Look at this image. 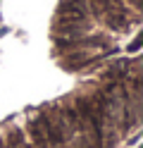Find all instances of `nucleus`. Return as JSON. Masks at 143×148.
Masks as SVG:
<instances>
[{
    "label": "nucleus",
    "instance_id": "2",
    "mask_svg": "<svg viewBox=\"0 0 143 148\" xmlns=\"http://www.w3.org/2000/svg\"><path fill=\"white\" fill-rule=\"evenodd\" d=\"M0 148H3V143H0Z\"/></svg>",
    "mask_w": 143,
    "mask_h": 148
},
{
    "label": "nucleus",
    "instance_id": "1",
    "mask_svg": "<svg viewBox=\"0 0 143 148\" xmlns=\"http://www.w3.org/2000/svg\"><path fill=\"white\" fill-rule=\"evenodd\" d=\"M7 141H10V146H12V148H24V146H26V143H24V134L19 132V129H12V132H10Z\"/></svg>",
    "mask_w": 143,
    "mask_h": 148
}]
</instances>
